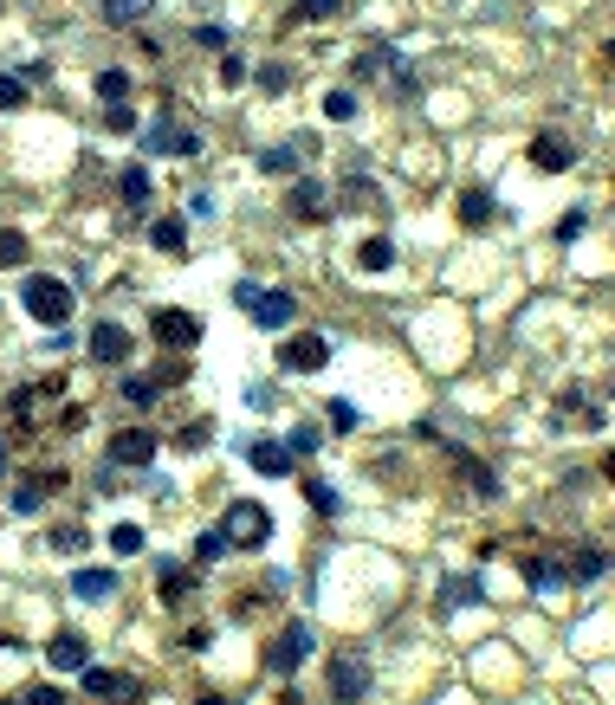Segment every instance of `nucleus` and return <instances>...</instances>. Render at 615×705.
Returning a JSON list of instances; mask_svg holds the SVG:
<instances>
[{
    "label": "nucleus",
    "mask_w": 615,
    "mask_h": 705,
    "mask_svg": "<svg viewBox=\"0 0 615 705\" xmlns=\"http://www.w3.org/2000/svg\"><path fill=\"white\" fill-rule=\"evenodd\" d=\"M20 304H26V317H33V324H52V330H59L65 317H72V285L52 279V272H33V279L20 285Z\"/></svg>",
    "instance_id": "f257e3e1"
},
{
    "label": "nucleus",
    "mask_w": 615,
    "mask_h": 705,
    "mask_svg": "<svg viewBox=\"0 0 615 705\" xmlns=\"http://www.w3.org/2000/svg\"><path fill=\"white\" fill-rule=\"evenodd\" d=\"M305 654H311V621H285V628L272 634V647H266V667L285 680V673L305 667Z\"/></svg>",
    "instance_id": "f03ea898"
},
{
    "label": "nucleus",
    "mask_w": 615,
    "mask_h": 705,
    "mask_svg": "<svg viewBox=\"0 0 615 705\" xmlns=\"http://www.w3.org/2000/svg\"><path fill=\"white\" fill-rule=\"evenodd\" d=\"M221 537L227 544H240V550H259L272 537V518H266V505H227V524H221Z\"/></svg>",
    "instance_id": "7ed1b4c3"
},
{
    "label": "nucleus",
    "mask_w": 615,
    "mask_h": 705,
    "mask_svg": "<svg viewBox=\"0 0 615 705\" xmlns=\"http://www.w3.org/2000/svg\"><path fill=\"white\" fill-rule=\"evenodd\" d=\"M324 363H331V343L324 337H285L279 343V369H292V376H318Z\"/></svg>",
    "instance_id": "20e7f679"
},
{
    "label": "nucleus",
    "mask_w": 615,
    "mask_h": 705,
    "mask_svg": "<svg viewBox=\"0 0 615 705\" xmlns=\"http://www.w3.org/2000/svg\"><path fill=\"white\" fill-rule=\"evenodd\" d=\"M104 460H117V466H149V460H156V434H149V427H117V434L104 440Z\"/></svg>",
    "instance_id": "39448f33"
},
{
    "label": "nucleus",
    "mask_w": 615,
    "mask_h": 705,
    "mask_svg": "<svg viewBox=\"0 0 615 705\" xmlns=\"http://www.w3.org/2000/svg\"><path fill=\"white\" fill-rule=\"evenodd\" d=\"M156 343H169V350H195L201 343V317L195 311H182V304H169V311H156Z\"/></svg>",
    "instance_id": "423d86ee"
},
{
    "label": "nucleus",
    "mask_w": 615,
    "mask_h": 705,
    "mask_svg": "<svg viewBox=\"0 0 615 705\" xmlns=\"http://www.w3.org/2000/svg\"><path fill=\"white\" fill-rule=\"evenodd\" d=\"M246 317H253L259 330H285L298 317V298L292 292H253V298H246Z\"/></svg>",
    "instance_id": "0eeeda50"
},
{
    "label": "nucleus",
    "mask_w": 615,
    "mask_h": 705,
    "mask_svg": "<svg viewBox=\"0 0 615 705\" xmlns=\"http://www.w3.org/2000/svg\"><path fill=\"white\" fill-rule=\"evenodd\" d=\"M85 693L91 699H111V705H136V699H143V686H136V680H123V673H111V667H85Z\"/></svg>",
    "instance_id": "6e6552de"
},
{
    "label": "nucleus",
    "mask_w": 615,
    "mask_h": 705,
    "mask_svg": "<svg viewBox=\"0 0 615 705\" xmlns=\"http://www.w3.org/2000/svg\"><path fill=\"white\" fill-rule=\"evenodd\" d=\"M324 686H331V699H337V705H357V699L369 693V667H363V660H331Z\"/></svg>",
    "instance_id": "1a4fd4ad"
},
{
    "label": "nucleus",
    "mask_w": 615,
    "mask_h": 705,
    "mask_svg": "<svg viewBox=\"0 0 615 705\" xmlns=\"http://www.w3.org/2000/svg\"><path fill=\"white\" fill-rule=\"evenodd\" d=\"M143 143H149V149H162V156H195V149H201V136L188 130V123H169V117H156V123L143 130Z\"/></svg>",
    "instance_id": "9d476101"
},
{
    "label": "nucleus",
    "mask_w": 615,
    "mask_h": 705,
    "mask_svg": "<svg viewBox=\"0 0 615 705\" xmlns=\"http://www.w3.org/2000/svg\"><path fill=\"white\" fill-rule=\"evenodd\" d=\"M46 667H52V673H85V667H91L85 634H72V628H65V634H52V641H46Z\"/></svg>",
    "instance_id": "9b49d317"
},
{
    "label": "nucleus",
    "mask_w": 615,
    "mask_h": 705,
    "mask_svg": "<svg viewBox=\"0 0 615 705\" xmlns=\"http://www.w3.org/2000/svg\"><path fill=\"white\" fill-rule=\"evenodd\" d=\"M285 207H292V220H324V214H331V188L311 182V175H298L292 195H285Z\"/></svg>",
    "instance_id": "f8f14e48"
},
{
    "label": "nucleus",
    "mask_w": 615,
    "mask_h": 705,
    "mask_svg": "<svg viewBox=\"0 0 615 705\" xmlns=\"http://www.w3.org/2000/svg\"><path fill=\"white\" fill-rule=\"evenodd\" d=\"M531 169L564 175V169H577V149H570L564 136H538V143H531Z\"/></svg>",
    "instance_id": "ddd939ff"
},
{
    "label": "nucleus",
    "mask_w": 615,
    "mask_h": 705,
    "mask_svg": "<svg viewBox=\"0 0 615 705\" xmlns=\"http://www.w3.org/2000/svg\"><path fill=\"white\" fill-rule=\"evenodd\" d=\"M59 486H65V473H26L20 486H13V511H39Z\"/></svg>",
    "instance_id": "4468645a"
},
{
    "label": "nucleus",
    "mask_w": 615,
    "mask_h": 705,
    "mask_svg": "<svg viewBox=\"0 0 615 705\" xmlns=\"http://www.w3.org/2000/svg\"><path fill=\"white\" fill-rule=\"evenodd\" d=\"M246 466L266 473V479H285L292 473V453H285V440H253V447H246Z\"/></svg>",
    "instance_id": "2eb2a0df"
},
{
    "label": "nucleus",
    "mask_w": 615,
    "mask_h": 705,
    "mask_svg": "<svg viewBox=\"0 0 615 705\" xmlns=\"http://www.w3.org/2000/svg\"><path fill=\"white\" fill-rule=\"evenodd\" d=\"M149 240L162 246L169 259H188V220L182 214H156V227H149Z\"/></svg>",
    "instance_id": "dca6fc26"
},
{
    "label": "nucleus",
    "mask_w": 615,
    "mask_h": 705,
    "mask_svg": "<svg viewBox=\"0 0 615 705\" xmlns=\"http://www.w3.org/2000/svg\"><path fill=\"white\" fill-rule=\"evenodd\" d=\"M91 356H98V363H123V356H130V330H123V324H98V330H91Z\"/></svg>",
    "instance_id": "f3484780"
},
{
    "label": "nucleus",
    "mask_w": 615,
    "mask_h": 705,
    "mask_svg": "<svg viewBox=\"0 0 615 705\" xmlns=\"http://www.w3.org/2000/svg\"><path fill=\"white\" fill-rule=\"evenodd\" d=\"M104 26H143L149 13H156V0H98Z\"/></svg>",
    "instance_id": "a211bd4d"
},
{
    "label": "nucleus",
    "mask_w": 615,
    "mask_h": 705,
    "mask_svg": "<svg viewBox=\"0 0 615 705\" xmlns=\"http://www.w3.org/2000/svg\"><path fill=\"white\" fill-rule=\"evenodd\" d=\"M298 162H305V149L285 143V149H259V175H279V182H292Z\"/></svg>",
    "instance_id": "6ab92c4d"
},
{
    "label": "nucleus",
    "mask_w": 615,
    "mask_h": 705,
    "mask_svg": "<svg viewBox=\"0 0 615 705\" xmlns=\"http://www.w3.org/2000/svg\"><path fill=\"white\" fill-rule=\"evenodd\" d=\"M111 589H117V570H78L72 576V596L78 602H104Z\"/></svg>",
    "instance_id": "aec40b11"
},
{
    "label": "nucleus",
    "mask_w": 615,
    "mask_h": 705,
    "mask_svg": "<svg viewBox=\"0 0 615 705\" xmlns=\"http://www.w3.org/2000/svg\"><path fill=\"white\" fill-rule=\"evenodd\" d=\"M492 214H499V207H492V188H480V182H473L467 195H460V220H467V227H486Z\"/></svg>",
    "instance_id": "412c9836"
},
{
    "label": "nucleus",
    "mask_w": 615,
    "mask_h": 705,
    "mask_svg": "<svg viewBox=\"0 0 615 705\" xmlns=\"http://www.w3.org/2000/svg\"><path fill=\"white\" fill-rule=\"evenodd\" d=\"M603 570H609V557H603V550H577V557L564 563V583H596Z\"/></svg>",
    "instance_id": "4be33fe9"
},
{
    "label": "nucleus",
    "mask_w": 615,
    "mask_h": 705,
    "mask_svg": "<svg viewBox=\"0 0 615 705\" xmlns=\"http://www.w3.org/2000/svg\"><path fill=\"white\" fill-rule=\"evenodd\" d=\"M318 447H324V427L318 421H298L292 434H285V453H292V460H311Z\"/></svg>",
    "instance_id": "5701e85b"
},
{
    "label": "nucleus",
    "mask_w": 615,
    "mask_h": 705,
    "mask_svg": "<svg viewBox=\"0 0 615 705\" xmlns=\"http://www.w3.org/2000/svg\"><path fill=\"white\" fill-rule=\"evenodd\" d=\"M117 195L130 207H149V169H143V162H130V169L117 175Z\"/></svg>",
    "instance_id": "b1692460"
},
{
    "label": "nucleus",
    "mask_w": 615,
    "mask_h": 705,
    "mask_svg": "<svg viewBox=\"0 0 615 705\" xmlns=\"http://www.w3.org/2000/svg\"><path fill=\"white\" fill-rule=\"evenodd\" d=\"M357 266L363 272H389L395 266V240H382V233H376V240H363L357 246Z\"/></svg>",
    "instance_id": "393cba45"
},
{
    "label": "nucleus",
    "mask_w": 615,
    "mask_h": 705,
    "mask_svg": "<svg viewBox=\"0 0 615 705\" xmlns=\"http://www.w3.org/2000/svg\"><path fill=\"white\" fill-rule=\"evenodd\" d=\"M305 505L318 511V518H337V486H324V479H305Z\"/></svg>",
    "instance_id": "a878e982"
},
{
    "label": "nucleus",
    "mask_w": 615,
    "mask_h": 705,
    "mask_svg": "<svg viewBox=\"0 0 615 705\" xmlns=\"http://www.w3.org/2000/svg\"><path fill=\"white\" fill-rule=\"evenodd\" d=\"M98 98L123 104V98H130V72H117V65H111V72H98Z\"/></svg>",
    "instance_id": "bb28decb"
},
{
    "label": "nucleus",
    "mask_w": 615,
    "mask_h": 705,
    "mask_svg": "<svg viewBox=\"0 0 615 705\" xmlns=\"http://www.w3.org/2000/svg\"><path fill=\"white\" fill-rule=\"evenodd\" d=\"M0 266H26V233L0 227Z\"/></svg>",
    "instance_id": "cd10ccee"
},
{
    "label": "nucleus",
    "mask_w": 615,
    "mask_h": 705,
    "mask_svg": "<svg viewBox=\"0 0 615 705\" xmlns=\"http://www.w3.org/2000/svg\"><path fill=\"white\" fill-rule=\"evenodd\" d=\"M344 201H350V207H382L376 182H363V175H350V182H344Z\"/></svg>",
    "instance_id": "c85d7f7f"
},
{
    "label": "nucleus",
    "mask_w": 615,
    "mask_h": 705,
    "mask_svg": "<svg viewBox=\"0 0 615 705\" xmlns=\"http://www.w3.org/2000/svg\"><path fill=\"white\" fill-rule=\"evenodd\" d=\"M324 117H331V123H350V117H357V91H331V98H324Z\"/></svg>",
    "instance_id": "c756f323"
},
{
    "label": "nucleus",
    "mask_w": 615,
    "mask_h": 705,
    "mask_svg": "<svg viewBox=\"0 0 615 705\" xmlns=\"http://www.w3.org/2000/svg\"><path fill=\"white\" fill-rule=\"evenodd\" d=\"M525 583H531V589H557V583H564V570H551L544 557H531V563H525Z\"/></svg>",
    "instance_id": "7c9ffc66"
},
{
    "label": "nucleus",
    "mask_w": 615,
    "mask_h": 705,
    "mask_svg": "<svg viewBox=\"0 0 615 705\" xmlns=\"http://www.w3.org/2000/svg\"><path fill=\"white\" fill-rule=\"evenodd\" d=\"M221 550H227V537H221V531H201V537H195V563H201V570H208V563L221 557Z\"/></svg>",
    "instance_id": "2f4dec72"
},
{
    "label": "nucleus",
    "mask_w": 615,
    "mask_h": 705,
    "mask_svg": "<svg viewBox=\"0 0 615 705\" xmlns=\"http://www.w3.org/2000/svg\"><path fill=\"white\" fill-rule=\"evenodd\" d=\"M111 550H117V557H136V550H143V531H136V524H117V531H111Z\"/></svg>",
    "instance_id": "473e14b6"
},
{
    "label": "nucleus",
    "mask_w": 615,
    "mask_h": 705,
    "mask_svg": "<svg viewBox=\"0 0 615 705\" xmlns=\"http://www.w3.org/2000/svg\"><path fill=\"white\" fill-rule=\"evenodd\" d=\"M337 7H344V0H298V7H292V20H331Z\"/></svg>",
    "instance_id": "72a5a7b5"
},
{
    "label": "nucleus",
    "mask_w": 615,
    "mask_h": 705,
    "mask_svg": "<svg viewBox=\"0 0 615 705\" xmlns=\"http://www.w3.org/2000/svg\"><path fill=\"white\" fill-rule=\"evenodd\" d=\"M20 705H65V693L52 680H39V686H26V693H20Z\"/></svg>",
    "instance_id": "f704fd0d"
},
{
    "label": "nucleus",
    "mask_w": 615,
    "mask_h": 705,
    "mask_svg": "<svg viewBox=\"0 0 615 705\" xmlns=\"http://www.w3.org/2000/svg\"><path fill=\"white\" fill-rule=\"evenodd\" d=\"M20 104H26V85L13 72H0V110H20Z\"/></svg>",
    "instance_id": "c9c22d12"
},
{
    "label": "nucleus",
    "mask_w": 615,
    "mask_h": 705,
    "mask_svg": "<svg viewBox=\"0 0 615 705\" xmlns=\"http://www.w3.org/2000/svg\"><path fill=\"white\" fill-rule=\"evenodd\" d=\"M583 227H590V214H583V207H570V214H564V220H557V240H564V246H570V240H577V233H583Z\"/></svg>",
    "instance_id": "e433bc0d"
},
{
    "label": "nucleus",
    "mask_w": 615,
    "mask_h": 705,
    "mask_svg": "<svg viewBox=\"0 0 615 705\" xmlns=\"http://www.w3.org/2000/svg\"><path fill=\"white\" fill-rule=\"evenodd\" d=\"M52 550H65V557L85 550V531H78V524H59V531H52Z\"/></svg>",
    "instance_id": "4c0bfd02"
},
{
    "label": "nucleus",
    "mask_w": 615,
    "mask_h": 705,
    "mask_svg": "<svg viewBox=\"0 0 615 705\" xmlns=\"http://www.w3.org/2000/svg\"><path fill=\"white\" fill-rule=\"evenodd\" d=\"M259 91H285V85H292V72H285V65H259Z\"/></svg>",
    "instance_id": "58836bf2"
},
{
    "label": "nucleus",
    "mask_w": 615,
    "mask_h": 705,
    "mask_svg": "<svg viewBox=\"0 0 615 705\" xmlns=\"http://www.w3.org/2000/svg\"><path fill=\"white\" fill-rule=\"evenodd\" d=\"M195 46L201 52H227V26H195Z\"/></svg>",
    "instance_id": "ea45409f"
},
{
    "label": "nucleus",
    "mask_w": 615,
    "mask_h": 705,
    "mask_svg": "<svg viewBox=\"0 0 615 705\" xmlns=\"http://www.w3.org/2000/svg\"><path fill=\"white\" fill-rule=\"evenodd\" d=\"M473 596H480V583H467V576H454V583L441 589V602H447V608H454V602H473Z\"/></svg>",
    "instance_id": "a19ab883"
},
{
    "label": "nucleus",
    "mask_w": 615,
    "mask_h": 705,
    "mask_svg": "<svg viewBox=\"0 0 615 705\" xmlns=\"http://www.w3.org/2000/svg\"><path fill=\"white\" fill-rule=\"evenodd\" d=\"M324 408H331V427H337V434H357V408H350V402H324Z\"/></svg>",
    "instance_id": "79ce46f5"
},
{
    "label": "nucleus",
    "mask_w": 615,
    "mask_h": 705,
    "mask_svg": "<svg viewBox=\"0 0 615 705\" xmlns=\"http://www.w3.org/2000/svg\"><path fill=\"white\" fill-rule=\"evenodd\" d=\"M460 473H467V479H473V486H480V492H486V499H492V492H499V479H492V473H486V466H480V460H460Z\"/></svg>",
    "instance_id": "37998d69"
},
{
    "label": "nucleus",
    "mask_w": 615,
    "mask_h": 705,
    "mask_svg": "<svg viewBox=\"0 0 615 705\" xmlns=\"http://www.w3.org/2000/svg\"><path fill=\"white\" fill-rule=\"evenodd\" d=\"M123 395H130V402H156V376H130Z\"/></svg>",
    "instance_id": "c03bdc74"
},
{
    "label": "nucleus",
    "mask_w": 615,
    "mask_h": 705,
    "mask_svg": "<svg viewBox=\"0 0 615 705\" xmlns=\"http://www.w3.org/2000/svg\"><path fill=\"white\" fill-rule=\"evenodd\" d=\"M104 123H111V130H117V136H130V130H136V117H130V104H111V110H104Z\"/></svg>",
    "instance_id": "a18cd8bd"
},
{
    "label": "nucleus",
    "mask_w": 615,
    "mask_h": 705,
    "mask_svg": "<svg viewBox=\"0 0 615 705\" xmlns=\"http://www.w3.org/2000/svg\"><path fill=\"white\" fill-rule=\"evenodd\" d=\"M162 596L182 602V596H188V576H182V570H162Z\"/></svg>",
    "instance_id": "49530a36"
},
{
    "label": "nucleus",
    "mask_w": 615,
    "mask_h": 705,
    "mask_svg": "<svg viewBox=\"0 0 615 705\" xmlns=\"http://www.w3.org/2000/svg\"><path fill=\"white\" fill-rule=\"evenodd\" d=\"M240 78H246V59H240V52H227V59H221V85H240Z\"/></svg>",
    "instance_id": "de8ad7c7"
},
{
    "label": "nucleus",
    "mask_w": 615,
    "mask_h": 705,
    "mask_svg": "<svg viewBox=\"0 0 615 705\" xmlns=\"http://www.w3.org/2000/svg\"><path fill=\"white\" fill-rule=\"evenodd\" d=\"M188 220H214V195H188Z\"/></svg>",
    "instance_id": "09e8293b"
},
{
    "label": "nucleus",
    "mask_w": 615,
    "mask_h": 705,
    "mask_svg": "<svg viewBox=\"0 0 615 705\" xmlns=\"http://www.w3.org/2000/svg\"><path fill=\"white\" fill-rule=\"evenodd\" d=\"M195 705H227V699H221V693H208V699H195Z\"/></svg>",
    "instance_id": "8fccbe9b"
},
{
    "label": "nucleus",
    "mask_w": 615,
    "mask_h": 705,
    "mask_svg": "<svg viewBox=\"0 0 615 705\" xmlns=\"http://www.w3.org/2000/svg\"><path fill=\"white\" fill-rule=\"evenodd\" d=\"M0 473H7V440H0Z\"/></svg>",
    "instance_id": "3c124183"
},
{
    "label": "nucleus",
    "mask_w": 615,
    "mask_h": 705,
    "mask_svg": "<svg viewBox=\"0 0 615 705\" xmlns=\"http://www.w3.org/2000/svg\"><path fill=\"white\" fill-rule=\"evenodd\" d=\"M603 473H609V479H615V453H609V466H603Z\"/></svg>",
    "instance_id": "603ef678"
},
{
    "label": "nucleus",
    "mask_w": 615,
    "mask_h": 705,
    "mask_svg": "<svg viewBox=\"0 0 615 705\" xmlns=\"http://www.w3.org/2000/svg\"><path fill=\"white\" fill-rule=\"evenodd\" d=\"M0 705H20V699H0Z\"/></svg>",
    "instance_id": "864d4df0"
}]
</instances>
